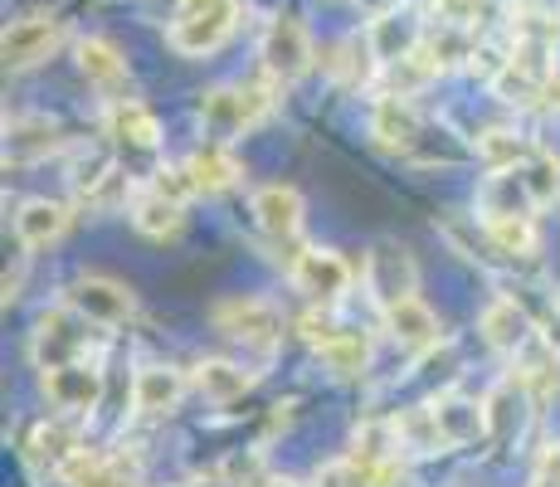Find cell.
<instances>
[{
  "label": "cell",
  "instance_id": "f546056e",
  "mask_svg": "<svg viewBox=\"0 0 560 487\" xmlns=\"http://www.w3.org/2000/svg\"><path fill=\"white\" fill-rule=\"evenodd\" d=\"M424 49H429V59H434L439 69H463V63H472V54H478V35H472L468 25L439 20V30H429L424 35Z\"/></svg>",
  "mask_w": 560,
  "mask_h": 487
},
{
  "label": "cell",
  "instance_id": "52a82bcc",
  "mask_svg": "<svg viewBox=\"0 0 560 487\" xmlns=\"http://www.w3.org/2000/svg\"><path fill=\"white\" fill-rule=\"evenodd\" d=\"M63 39V20L54 10H30V15L10 20L5 35H0V54H5V69L10 73H25L35 63H45Z\"/></svg>",
  "mask_w": 560,
  "mask_h": 487
},
{
  "label": "cell",
  "instance_id": "d4e9b609",
  "mask_svg": "<svg viewBox=\"0 0 560 487\" xmlns=\"http://www.w3.org/2000/svg\"><path fill=\"white\" fill-rule=\"evenodd\" d=\"M365 39H371L375 59H381V63H395V59H405V54H415L419 45H424V30H419L409 15H400V10H385V15L371 20Z\"/></svg>",
  "mask_w": 560,
  "mask_h": 487
},
{
  "label": "cell",
  "instance_id": "1f68e13d",
  "mask_svg": "<svg viewBox=\"0 0 560 487\" xmlns=\"http://www.w3.org/2000/svg\"><path fill=\"white\" fill-rule=\"evenodd\" d=\"M375 49H371V39H347V45H337V54L327 59V69L337 73L341 83H351V89H361V83H371V73H375Z\"/></svg>",
  "mask_w": 560,
  "mask_h": 487
},
{
  "label": "cell",
  "instance_id": "e575fe53",
  "mask_svg": "<svg viewBox=\"0 0 560 487\" xmlns=\"http://www.w3.org/2000/svg\"><path fill=\"white\" fill-rule=\"evenodd\" d=\"M522 176H526V186H532L536 200L551 205L560 195V156H556V151H546V147H536L532 156L522 161Z\"/></svg>",
  "mask_w": 560,
  "mask_h": 487
},
{
  "label": "cell",
  "instance_id": "7c38bea8",
  "mask_svg": "<svg viewBox=\"0 0 560 487\" xmlns=\"http://www.w3.org/2000/svg\"><path fill=\"white\" fill-rule=\"evenodd\" d=\"M419 283L415 274V258H409V248L400 244H375L371 254H365V288L375 292V302L381 308H390V302L409 298Z\"/></svg>",
  "mask_w": 560,
  "mask_h": 487
},
{
  "label": "cell",
  "instance_id": "ac0fdd59",
  "mask_svg": "<svg viewBox=\"0 0 560 487\" xmlns=\"http://www.w3.org/2000/svg\"><path fill=\"white\" fill-rule=\"evenodd\" d=\"M429 409H434V419H439V429H444L448 449H463V443L488 439V409H482L478 399L458 395V390H444L439 399H429Z\"/></svg>",
  "mask_w": 560,
  "mask_h": 487
},
{
  "label": "cell",
  "instance_id": "9c48e42d",
  "mask_svg": "<svg viewBox=\"0 0 560 487\" xmlns=\"http://www.w3.org/2000/svg\"><path fill=\"white\" fill-rule=\"evenodd\" d=\"M39 385H45L49 405L63 409V415H93L103 399V371L98 361H69V366H49V371H39Z\"/></svg>",
  "mask_w": 560,
  "mask_h": 487
},
{
  "label": "cell",
  "instance_id": "7a4b0ae2",
  "mask_svg": "<svg viewBox=\"0 0 560 487\" xmlns=\"http://www.w3.org/2000/svg\"><path fill=\"white\" fill-rule=\"evenodd\" d=\"M268 113H273V93L258 89V83H220V89L200 93V127L220 142L249 132Z\"/></svg>",
  "mask_w": 560,
  "mask_h": 487
},
{
  "label": "cell",
  "instance_id": "9a60e30c",
  "mask_svg": "<svg viewBox=\"0 0 560 487\" xmlns=\"http://www.w3.org/2000/svg\"><path fill=\"white\" fill-rule=\"evenodd\" d=\"M103 132L113 137V147L117 151H152L161 147V123L152 113H147L142 103H132V97H117V103H107V113H103Z\"/></svg>",
  "mask_w": 560,
  "mask_h": 487
},
{
  "label": "cell",
  "instance_id": "8992f818",
  "mask_svg": "<svg viewBox=\"0 0 560 487\" xmlns=\"http://www.w3.org/2000/svg\"><path fill=\"white\" fill-rule=\"evenodd\" d=\"M214 332L240 346H249V351H273L278 341H283V317H278L273 302L264 298H224L214 302Z\"/></svg>",
  "mask_w": 560,
  "mask_h": 487
},
{
  "label": "cell",
  "instance_id": "cb8c5ba5",
  "mask_svg": "<svg viewBox=\"0 0 560 487\" xmlns=\"http://www.w3.org/2000/svg\"><path fill=\"white\" fill-rule=\"evenodd\" d=\"M63 132L45 117H15L5 123V161H39V156H54L63 151Z\"/></svg>",
  "mask_w": 560,
  "mask_h": 487
},
{
  "label": "cell",
  "instance_id": "4dcf8cb0",
  "mask_svg": "<svg viewBox=\"0 0 560 487\" xmlns=\"http://www.w3.org/2000/svg\"><path fill=\"white\" fill-rule=\"evenodd\" d=\"M395 429H400V443L409 453H448V439H444V429H439V419L429 405L400 409V415H395Z\"/></svg>",
  "mask_w": 560,
  "mask_h": 487
},
{
  "label": "cell",
  "instance_id": "f35d334b",
  "mask_svg": "<svg viewBox=\"0 0 560 487\" xmlns=\"http://www.w3.org/2000/svg\"><path fill=\"white\" fill-rule=\"evenodd\" d=\"M532 107H536V113H546V117L560 113V73H551V79L541 83V93L532 97Z\"/></svg>",
  "mask_w": 560,
  "mask_h": 487
},
{
  "label": "cell",
  "instance_id": "ab89813d",
  "mask_svg": "<svg viewBox=\"0 0 560 487\" xmlns=\"http://www.w3.org/2000/svg\"><path fill=\"white\" fill-rule=\"evenodd\" d=\"M541 337L551 341V351L560 356V298L551 302V312H546V317H541Z\"/></svg>",
  "mask_w": 560,
  "mask_h": 487
},
{
  "label": "cell",
  "instance_id": "ba28073f",
  "mask_svg": "<svg viewBox=\"0 0 560 487\" xmlns=\"http://www.w3.org/2000/svg\"><path fill=\"white\" fill-rule=\"evenodd\" d=\"M288 278H293V288L303 292V298L331 308V302L347 298L351 264L337 254V248H303V254H293V264H288Z\"/></svg>",
  "mask_w": 560,
  "mask_h": 487
},
{
  "label": "cell",
  "instance_id": "2e32d148",
  "mask_svg": "<svg viewBox=\"0 0 560 487\" xmlns=\"http://www.w3.org/2000/svg\"><path fill=\"white\" fill-rule=\"evenodd\" d=\"M478 332H482V341H488L492 351L516 356L541 327H536V317H532V312H526L516 298H498V302H488V308H482Z\"/></svg>",
  "mask_w": 560,
  "mask_h": 487
},
{
  "label": "cell",
  "instance_id": "d590c367",
  "mask_svg": "<svg viewBox=\"0 0 560 487\" xmlns=\"http://www.w3.org/2000/svg\"><path fill=\"white\" fill-rule=\"evenodd\" d=\"M69 487H142V483H137L117 459H89V453H83V463L73 468Z\"/></svg>",
  "mask_w": 560,
  "mask_h": 487
},
{
  "label": "cell",
  "instance_id": "74e56055",
  "mask_svg": "<svg viewBox=\"0 0 560 487\" xmlns=\"http://www.w3.org/2000/svg\"><path fill=\"white\" fill-rule=\"evenodd\" d=\"M532 487H560V443H546V449H541Z\"/></svg>",
  "mask_w": 560,
  "mask_h": 487
},
{
  "label": "cell",
  "instance_id": "7402d4cb",
  "mask_svg": "<svg viewBox=\"0 0 560 487\" xmlns=\"http://www.w3.org/2000/svg\"><path fill=\"white\" fill-rule=\"evenodd\" d=\"M186 395V375L176 366H142L132 375V409L137 415H171Z\"/></svg>",
  "mask_w": 560,
  "mask_h": 487
},
{
  "label": "cell",
  "instance_id": "83f0119b",
  "mask_svg": "<svg viewBox=\"0 0 560 487\" xmlns=\"http://www.w3.org/2000/svg\"><path fill=\"white\" fill-rule=\"evenodd\" d=\"M312 351H317V361L327 366L337 381H357L365 366H371V341H365L361 332H347V327H341L337 337H327L322 346H312Z\"/></svg>",
  "mask_w": 560,
  "mask_h": 487
},
{
  "label": "cell",
  "instance_id": "8fae6325",
  "mask_svg": "<svg viewBox=\"0 0 560 487\" xmlns=\"http://www.w3.org/2000/svg\"><path fill=\"white\" fill-rule=\"evenodd\" d=\"M541 200L526 186L522 166H508V171H488L478 186V220H536Z\"/></svg>",
  "mask_w": 560,
  "mask_h": 487
},
{
  "label": "cell",
  "instance_id": "60d3db41",
  "mask_svg": "<svg viewBox=\"0 0 560 487\" xmlns=\"http://www.w3.org/2000/svg\"><path fill=\"white\" fill-rule=\"evenodd\" d=\"M20 298V268H5V308Z\"/></svg>",
  "mask_w": 560,
  "mask_h": 487
},
{
  "label": "cell",
  "instance_id": "836d02e7",
  "mask_svg": "<svg viewBox=\"0 0 560 487\" xmlns=\"http://www.w3.org/2000/svg\"><path fill=\"white\" fill-rule=\"evenodd\" d=\"M532 142L526 137H516L508 132V127H492V132H482L478 137V156L488 161V171H508V166H522L526 156H532Z\"/></svg>",
  "mask_w": 560,
  "mask_h": 487
},
{
  "label": "cell",
  "instance_id": "5bb4252c",
  "mask_svg": "<svg viewBox=\"0 0 560 487\" xmlns=\"http://www.w3.org/2000/svg\"><path fill=\"white\" fill-rule=\"evenodd\" d=\"M371 137H375V147H385V151H415L419 137H424V123H419V113L409 107V97L381 93L371 103Z\"/></svg>",
  "mask_w": 560,
  "mask_h": 487
},
{
  "label": "cell",
  "instance_id": "6da1fadb",
  "mask_svg": "<svg viewBox=\"0 0 560 487\" xmlns=\"http://www.w3.org/2000/svg\"><path fill=\"white\" fill-rule=\"evenodd\" d=\"M234 30H240V0H180L166 45L186 59H205V54L230 45Z\"/></svg>",
  "mask_w": 560,
  "mask_h": 487
},
{
  "label": "cell",
  "instance_id": "8d00e7d4",
  "mask_svg": "<svg viewBox=\"0 0 560 487\" xmlns=\"http://www.w3.org/2000/svg\"><path fill=\"white\" fill-rule=\"evenodd\" d=\"M434 10H439V20H454V25L478 30V20H482V10H488V0H434Z\"/></svg>",
  "mask_w": 560,
  "mask_h": 487
},
{
  "label": "cell",
  "instance_id": "44dd1931",
  "mask_svg": "<svg viewBox=\"0 0 560 487\" xmlns=\"http://www.w3.org/2000/svg\"><path fill=\"white\" fill-rule=\"evenodd\" d=\"M385 312V332H390L400 346H409V351H429V346L439 341V317L429 312V302L424 298H400V302H390V308H381Z\"/></svg>",
  "mask_w": 560,
  "mask_h": 487
},
{
  "label": "cell",
  "instance_id": "4fadbf2b",
  "mask_svg": "<svg viewBox=\"0 0 560 487\" xmlns=\"http://www.w3.org/2000/svg\"><path fill=\"white\" fill-rule=\"evenodd\" d=\"M63 302L69 308H79L89 322H98V327H117V322L132 317V292L122 283H113V278H73L69 292H63Z\"/></svg>",
  "mask_w": 560,
  "mask_h": 487
},
{
  "label": "cell",
  "instance_id": "ffe728a7",
  "mask_svg": "<svg viewBox=\"0 0 560 487\" xmlns=\"http://www.w3.org/2000/svg\"><path fill=\"white\" fill-rule=\"evenodd\" d=\"M69 224H73V210L63 200H25L20 205V214H15V234H20V244L25 248H49V244H59L63 234H69Z\"/></svg>",
  "mask_w": 560,
  "mask_h": 487
},
{
  "label": "cell",
  "instance_id": "e0dca14e",
  "mask_svg": "<svg viewBox=\"0 0 560 487\" xmlns=\"http://www.w3.org/2000/svg\"><path fill=\"white\" fill-rule=\"evenodd\" d=\"M249 210H254V224L268 234V240H298V230H303V195H298L293 186H258L254 190V200H249Z\"/></svg>",
  "mask_w": 560,
  "mask_h": 487
},
{
  "label": "cell",
  "instance_id": "5b68a950",
  "mask_svg": "<svg viewBox=\"0 0 560 487\" xmlns=\"http://www.w3.org/2000/svg\"><path fill=\"white\" fill-rule=\"evenodd\" d=\"M258 63L273 83H298L303 73L317 63V49H312L307 25L293 15V10H278L264 25V39H258Z\"/></svg>",
  "mask_w": 560,
  "mask_h": 487
},
{
  "label": "cell",
  "instance_id": "d6a6232c",
  "mask_svg": "<svg viewBox=\"0 0 560 487\" xmlns=\"http://www.w3.org/2000/svg\"><path fill=\"white\" fill-rule=\"evenodd\" d=\"M492 234V244L502 248V258H512V264H522V258H536V220H482Z\"/></svg>",
  "mask_w": 560,
  "mask_h": 487
},
{
  "label": "cell",
  "instance_id": "d6986e66",
  "mask_svg": "<svg viewBox=\"0 0 560 487\" xmlns=\"http://www.w3.org/2000/svg\"><path fill=\"white\" fill-rule=\"evenodd\" d=\"M127 214H132V224L147 234V240H161V244L176 240V234L186 230V200H171V195H161L152 181H147V186L132 195V210H127Z\"/></svg>",
  "mask_w": 560,
  "mask_h": 487
},
{
  "label": "cell",
  "instance_id": "4316f807",
  "mask_svg": "<svg viewBox=\"0 0 560 487\" xmlns=\"http://www.w3.org/2000/svg\"><path fill=\"white\" fill-rule=\"evenodd\" d=\"M190 385H196L210 405H234L240 395H249L254 371H244V366H234V361H200Z\"/></svg>",
  "mask_w": 560,
  "mask_h": 487
},
{
  "label": "cell",
  "instance_id": "277c9868",
  "mask_svg": "<svg viewBox=\"0 0 560 487\" xmlns=\"http://www.w3.org/2000/svg\"><path fill=\"white\" fill-rule=\"evenodd\" d=\"M83 453L89 449H79V434L63 419H35L20 434V459L39 483H69L73 468L83 463Z\"/></svg>",
  "mask_w": 560,
  "mask_h": 487
},
{
  "label": "cell",
  "instance_id": "f1b7e54d",
  "mask_svg": "<svg viewBox=\"0 0 560 487\" xmlns=\"http://www.w3.org/2000/svg\"><path fill=\"white\" fill-rule=\"evenodd\" d=\"M400 429H395V419H365L357 429V439H351V459L357 463H371V468H395V459H400Z\"/></svg>",
  "mask_w": 560,
  "mask_h": 487
},
{
  "label": "cell",
  "instance_id": "30bf717a",
  "mask_svg": "<svg viewBox=\"0 0 560 487\" xmlns=\"http://www.w3.org/2000/svg\"><path fill=\"white\" fill-rule=\"evenodd\" d=\"M532 405H536L532 385H526L516 371L508 375V381H498L488 395H482V409H488V439L498 443V449H512V443L526 434V425H532Z\"/></svg>",
  "mask_w": 560,
  "mask_h": 487
},
{
  "label": "cell",
  "instance_id": "484cf974",
  "mask_svg": "<svg viewBox=\"0 0 560 487\" xmlns=\"http://www.w3.org/2000/svg\"><path fill=\"white\" fill-rule=\"evenodd\" d=\"M79 73L93 83V89L117 93L127 83V59L117 54V45H107V39L89 35V39H79Z\"/></svg>",
  "mask_w": 560,
  "mask_h": 487
},
{
  "label": "cell",
  "instance_id": "603a6c76",
  "mask_svg": "<svg viewBox=\"0 0 560 487\" xmlns=\"http://www.w3.org/2000/svg\"><path fill=\"white\" fill-rule=\"evenodd\" d=\"M180 166L190 171V181H196V190L200 195H220V190H230L234 181L244 176V166H240V156H234L224 142H205V147H196L190 151Z\"/></svg>",
  "mask_w": 560,
  "mask_h": 487
},
{
  "label": "cell",
  "instance_id": "3957f363",
  "mask_svg": "<svg viewBox=\"0 0 560 487\" xmlns=\"http://www.w3.org/2000/svg\"><path fill=\"white\" fill-rule=\"evenodd\" d=\"M98 322H89L79 308H54L35 322V337H30V356H35L39 371L49 366H69V361H89V351L98 346Z\"/></svg>",
  "mask_w": 560,
  "mask_h": 487
}]
</instances>
